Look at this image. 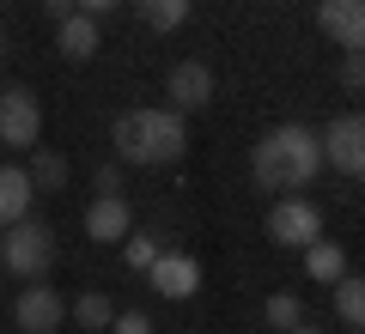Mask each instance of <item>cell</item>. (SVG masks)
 <instances>
[{
  "mask_svg": "<svg viewBox=\"0 0 365 334\" xmlns=\"http://www.w3.org/2000/svg\"><path fill=\"white\" fill-rule=\"evenodd\" d=\"M317 170H323V140H317V128H304V122H280V128H268L256 140V152H250V177H256V189H274V194L311 189Z\"/></svg>",
  "mask_w": 365,
  "mask_h": 334,
  "instance_id": "cell-1",
  "label": "cell"
},
{
  "mask_svg": "<svg viewBox=\"0 0 365 334\" xmlns=\"http://www.w3.org/2000/svg\"><path fill=\"white\" fill-rule=\"evenodd\" d=\"M110 140L122 165H177L189 152V122L177 110H122L110 122Z\"/></svg>",
  "mask_w": 365,
  "mask_h": 334,
  "instance_id": "cell-2",
  "label": "cell"
},
{
  "mask_svg": "<svg viewBox=\"0 0 365 334\" xmlns=\"http://www.w3.org/2000/svg\"><path fill=\"white\" fill-rule=\"evenodd\" d=\"M0 261H6L19 280H43V273L55 268V231L43 225V219H19V225H6V237H0Z\"/></svg>",
  "mask_w": 365,
  "mask_h": 334,
  "instance_id": "cell-3",
  "label": "cell"
},
{
  "mask_svg": "<svg viewBox=\"0 0 365 334\" xmlns=\"http://www.w3.org/2000/svg\"><path fill=\"white\" fill-rule=\"evenodd\" d=\"M37 140H43V103H37V91H25V85L0 91V146L31 152Z\"/></svg>",
  "mask_w": 365,
  "mask_h": 334,
  "instance_id": "cell-4",
  "label": "cell"
},
{
  "mask_svg": "<svg viewBox=\"0 0 365 334\" xmlns=\"http://www.w3.org/2000/svg\"><path fill=\"white\" fill-rule=\"evenodd\" d=\"M268 237L280 249H304L323 237V213H317V201H304V194H280L268 213Z\"/></svg>",
  "mask_w": 365,
  "mask_h": 334,
  "instance_id": "cell-5",
  "label": "cell"
},
{
  "mask_svg": "<svg viewBox=\"0 0 365 334\" xmlns=\"http://www.w3.org/2000/svg\"><path fill=\"white\" fill-rule=\"evenodd\" d=\"M317 140H323V165H335L341 177H365V116H335Z\"/></svg>",
  "mask_w": 365,
  "mask_h": 334,
  "instance_id": "cell-6",
  "label": "cell"
},
{
  "mask_svg": "<svg viewBox=\"0 0 365 334\" xmlns=\"http://www.w3.org/2000/svg\"><path fill=\"white\" fill-rule=\"evenodd\" d=\"M146 280H153L158 298H170V304H182V298L201 292V261L182 256V249H158V261L146 268Z\"/></svg>",
  "mask_w": 365,
  "mask_h": 334,
  "instance_id": "cell-7",
  "label": "cell"
},
{
  "mask_svg": "<svg viewBox=\"0 0 365 334\" xmlns=\"http://www.w3.org/2000/svg\"><path fill=\"white\" fill-rule=\"evenodd\" d=\"M61 316H67V304H61L55 286H25V292L13 298V328L19 334H55Z\"/></svg>",
  "mask_w": 365,
  "mask_h": 334,
  "instance_id": "cell-8",
  "label": "cell"
},
{
  "mask_svg": "<svg viewBox=\"0 0 365 334\" xmlns=\"http://www.w3.org/2000/svg\"><path fill=\"white\" fill-rule=\"evenodd\" d=\"M317 25L347 55H365V0H317Z\"/></svg>",
  "mask_w": 365,
  "mask_h": 334,
  "instance_id": "cell-9",
  "label": "cell"
},
{
  "mask_svg": "<svg viewBox=\"0 0 365 334\" xmlns=\"http://www.w3.org/2000/svg\"><path fill=\"white\" fill-rule=\"evenodd\" d=\"M165 110H177V116H182V110H207V103H213V67L207 61H177V67H170V73H165Z\"/></svg>",
  "mask_w": 365,
  "mask_h": 334,
  "instance_id": "cell-10",
  "label": "cell"
},
{
  "mask_svg": "<svg viewBox=\"0 0 365 334\" xmlns=\"http://www.w3.org/2000/svg\"><path fill=\"white\" fill-rule=\"evenodd\" d=\"M128 231H134V207L122 194H98L86 207V237L91 244H128Z\"/></svg>",
  "mask_w": 365,
  "mask_h": 334,
  "instance_id": "cell-11",
  "label": "cell"
},
{
  "mask_svg": "<svg viewBox=\"0 0 365 334\" xmlns=\"http://www.w3.org/2000/svg\"><path fill=\"white\" fill-rule=\"evenodd\" d=\"M31 201H37L31 170L6 165V170H0V231H6V225H19V219H31Z\"/></svg>",
  "mask_w": 365,
  "mask_h": 334,
  "instance_id": "cell-12",
  "label": "cell"
},
{
  "mask_svg": "<svg viewBox=\"0 0 365 334\" xmlns=\"http://www.w3.org/2000/svg\"><path fill=\"white\" fill-rule=\"evenodd\" d=\"M55 43H61V55H67V61H91L104 37H98V19L73 13V19H61V25H55Z\"/></svg>",
  "mask_w": 365,
  "mask_h": 334,
  "instance_id": "cell-13",
  "label": "cell"
},
{
  "mask_svg": "<svg viewBox=\"0 0 365 334\" xmlns=\"http://www.w3.org/2000/svg\"><path fill=\"white\" fill-rule=\"evenodd\" d=\"M304 273H311L317 286H335L341 273H347V256H341V244H329V237L304 244Z\"/></svg>",
  "mask_w": 365,
  "mask_h": 334,
  "instance_id": "cell-14",
  "label": "cell"
},
{
  "mask_svg": "<svg viewBox=\"0 0 365 334\" xmlns=\"http://www.w3.org/2000/svg\"><path fill=\"white\" fill-rule=\"evenodd\" d=\"M335 316L347 328H365V273H341L335 280Z\"/></svg>",
  "mask_w": 365,
  "mask_h": 334,
  "instance_id": "cell-15",
  "label": "cell"
},
{
  "mask_svg": "<svg viewBox=\"0 0 365 334\" xmlns=\"http://www.w3.org/2000/svg\"><path fill=\"white\" fill-rule=\"evenodd\" d=\"M67 316H73L86 334H104L110 322H116V310H110V298H104V292H79L73 304H67Z\"/></svg>",
  "mask_w": 365,
  "mask_h": 334,
  "instance_id": "cell-16",
  "label": "cell"
},
{
  "mask_svg": "<svg viewBox=\"0 0 365 334\" xmlns=\"http://www.w3.org/2000/svg\"><path fill=\"white\" fill-rule=\"evenodd\" d=\"M134 13H140L153 31H177L182 19H189V0H134Z\"/></svg>",
  "mask_w": 365,
  "mask_h": 334,
  "instance_id": "cell-17",
  "label": "cell"
},
{
  "mask_svg": "<svg viewBox=\"0 0 365 334\" xmlns=\"http://www.w3.org/2000/svg\"><path fill=\"white\" fill-rule=\"evenodd\" d=\"M262 316H268V328L292 334V328H299V322H304V304H299V298H292V292H274L268 304H262Z\"/></svg>",
  "mask_w": 365,
  "mask_h": 334,
  "instance_id": "cell-18",
  "label": "cell"
},
{
  "mask_svg": "<svg viewBox=\"0 0 365 334\" xmlns=\"http://www.w3.org/2000/svg\"><path fill=\"white\" fill-rule=\"evenodd\" d=\"M31 182H37V194L43 189H67V158L61 152H37L31 158Z\"/></svg>",
  "mask_w": 365,
  "mask_h": 334,
  "instance_id": "cell-19",
  "label": "cell"
},
{
  "mask_svg": "<svg viewBox=\"0 0 365 334\" xmlns=\"http://www.w3.org/2000/svg\"><path fill=\"white\" fill-rule=\"evenodd\" d=\"M122 261H128V268H153V261H158V244H153V237H140V231H128V244H122Z\"/></svg>",
  "mask_w": 365,
  "mask_h": 334,
  "instance_id": "cell-20",
  "label": "cell"
},
{
  "mask_svg": "<svg viewBox=\"0 0 365 334\" xmlns=\"http://www.w3.org/2000/svg\"><path fill=\"white\" fill-rule=\"evenodd\" d=\"M110 334H153V322H146L140 310H116V322H110Z\"/></svg>",
  "mask_w": 365,
  "mask_h": 334,
  "instance_id": "cell-21",
  "label": "cell"
},
{
  "mask_svg": "<svg viewBox=\"0 0 365 334\" xmlns=\"http://www.w3.org/2000/svg\"><path fill=\"white\" fill-rule=\"evenodd\" d=\"M341 85H347V91H365V55H347V61H341Z\"/></svg>",
  "mask_w": 365,
  "mask_h": 334,
  "instance_id": "cell-22",
  "label": "cell"
},
{
  "mask_svg": "<svg viewBox=\"0 0 365 334\" xmlns=\"http://www.w3.org/2000/svg\"><path fill=\"white\" fill-rule=\"evenodd\" d=\"M73 6H79V13H86V19H104V13H116L122 0H73Z\"/></svg>",
  "mask_w": 365,
  "mask_h": 334,
  "instance_id": "cell-23",
  "label": "cell"
},
{
  "mask_svg": "<svg viewBox=\"0 0 365 334\" xmlns=\"http://www.w3.org/2000/svg\"><path fill=\"white\" fill-rule=\"evenodd\" d=\"M43 13H49V19H55V25H61V19H73V13H79V6H73V0H43Z\"/></svg>",
  "mask_w": 365,
  "mask_h": 334,
  "instance_id": "cell-24",
  "label": "cell"
},
{
  "mask_svg": "<svg viewBox=\"0 0 365 334\" xmlns=\"http://www.w3.org/2000/svg\"><path fill=\"white\" fill-rule=\"evenodd\" d=\"M116 189H122V177H116V170L104 165V170H98V194H116Z\"/></svg>",
  "mask_w": 365,
  "mask_h": 334,
  "instance_id": "cell-25",
  "label": "cell"
},
{
  "mask_svg": "<svg viewBox=\"0 0 365 334\" xmlns=\"http://www.w3.org/2000/svg\"><path fill=\"white\" fill-rule=\"evenodd\" d=\"M292 334H323V328H311V322H299V328H292Z\"/></svg>",
  "mask_w": 365,
  "mask_h": 334,
  "instance_id": "cell-26",
  "label": "cell"
},
{
  "mask_svg": "<svg viewBox=\"0 0 365 334\" xmlns=\"http://www.w3.org/2000/svg\"><path fill=\"white\" fill-rule=\"evenodd\" d=\"M0 55H6V37H0Z\"/></svg>",
  "mask_w": 365,
  "mask_h": 334,
  "instance_id": "cell-27",
  "label": "cell"
}]
</instances>
